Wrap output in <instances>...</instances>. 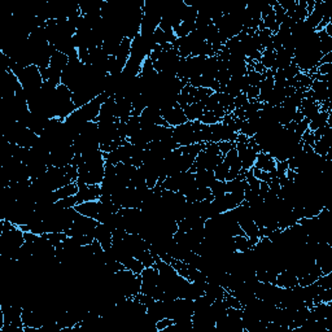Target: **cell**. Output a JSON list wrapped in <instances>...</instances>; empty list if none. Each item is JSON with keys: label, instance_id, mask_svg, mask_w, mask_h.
<instances>
[{"label": "cell", "instance_id": "19", "mask_svg": "<svg viewBox=\"0 0 332 332\" xmlns=\"http://www.w3.org/2000/svg\"><path fill=\"white\" fill-rule=\"evenodd\" d=\"M43 236L55 246V248L58 245H60V244L66 239V234H65V232H47V234H43Z\"/></svg>", "mask_w": 332, "mask_h": 332}, {"label": "cell", "instance_id": "7", "mask_svg": "<svg viewBox=\"0 0 332 332\" xmlns=\"http://www.w3.org/2000/svg\"><path fill=\"white\" fill-rule=\"evenodd\" d=\"M274 284L280 288H293L299 286V278L289 270H282L276 275Z\"/></svg>", "mask_w": 332, "mask_h": 332}, {"label": "cell", "instance_id": "22", "mask_svg": "<svg viewBox=\"0 0 332 332\" xmlns=\"http://www.w3.org/2000/svg\"><path fill=\"white\" fill-rule=\"evenodd\" d=\"M283 70H284V74H286L287 81L296 78V75L299 74V73H301V70L299 69V66H297L295 62H292V64L289 65V66H287L286 69H283Z\"/></svg>", "mask_w": 332, "mask_h": 332}, {"label": "cell", "instance_id": "10", "mask_svg": "<svg viewBox=\"0 0 332 332\" xmlns=\"http://www.w3.org/2000/svg\"><path fill=\"white\" fill-rule=\"evenodd\" d=\"M195 181L199 188H211L217 179L211 170H199L195 173Z\"/></svg>", "mask_w": 332, "mask_h": 332}, {"label": "cell", "instance_id": "5", "mask_svg": "<svg viewBox=\"0 0 332 332\" xmlns=\"http://www.w3.org/2000/svg\"><path fill=\"white\" fill-rule=\"evenodd\" d=\"M254 168H258L262 172L266 173H275L276 170V160L272 156L268 153V152H260L257 154L256 162H254Z\"/></svg>", "mask_w": 332, "mask_h": 332}, {"label": "cell", "instance_id": "2", "mask_svg": "<svg viewBox=\"0 0 332 332\" xmlns=\"http://www.w3.org/2000/svg\"><path fill=\"white\" fill-rule=\"evenodd\" d=\"M161 116L164 118L166 123H168L170 127H177L179 125H183V123H186L188 122L187 120L186 115H184V111H183L182 108L179 107L178 104L174 105V107L170 108H164V109H161Z\"/></svg>", "mask_w": 332, "mask_h": 332}, {"label": "cell", "instance_id": "23", "mask_svg": "<svg viewBox=\"0 0 332 332\" xmlns=\"http://www.w3.org/2000/svg\"><path fill=\"white\" fill-rule=\"evenodd\" d=\"M306 130H309V120H307V118H303L302 121L296 123V126H295V134H296L299 138H301V136L305 134Z\"/></svg>", "mask_w": 332, "mask_h": 332}, {"label": "cell", "instance_id": "9", "mask_svg": "<svg viewBox=\"0 0 332 332\" xmlns=\"http://www.w3.org/2000/svg\"><path fill=\"white\" fill-rule=\"evenodd\" d=\"M321 104H318L313 99H303L300 107V112L302 113L303 118H307L309 121L311 118H314L321 112Z\"/></svg>", "mask_w": 332, "mask_h": 332}, {"label": "cell", "instance_id": "14", "mask_svg": "<svg viewBox=\"0 0 332 332\" xmlns=\"http://www.w3.org/2000/svg\"><path fill=\"white\" fill-rule=\"evenodd\" d=\"M77 192H78V184H77V182H72L69 183V184H66V186L61 187V188L54 191L52 195H54V200L55 203H56V201L61 200V199H65V197L75 196Z\"/></svg>", "mask_w": 332, "mask_h": 332}, {"label": "cell", "instance_id": "25", "mask_svg": "<svg viewBox=\"0 0 332 332\" xmlns=\"http://www.w3.org/2000/svg\"><path fill=\"white\" fill-rule=\"evenodd\" d=\"M218 148H219V152L222 153V156H225L227 152L235 148V142H227V140H221L218 142Z\"/></svg>", "mask_w": 332, "mask_h": 332}, {"label": "cell", "instance_id": "16", "mask_svg": "<svg viewBox=\"0 0 332 332\" xmlns=\"http://www.w3.org/2000/svg\"><path fill=\"white\" fill-rule=\"evenodd\" d=\"M122 265H125V268L127 269V270L135 272V274H142V272L144 270V265L142 264L138 258L132 257V256L126 258V260L122 262Z\"/></svg>", "mask_w": 332, "mask_h": 332}, {"label": "cell", "instance_id": "17", "mask_svg": "<svg viewBox=\"0 0 332 332\" xmlns=\"http://www.w3.org/2000/svg\"><path fill=\"white\" fill-rule=\"evenodd\" d=\"M214 173V177L217 181H221V182H227V179H229V173H230V168L227 165L222 161L219 164L217 165L213 170Z\"/></svg>", "mask_w": 332, "mask_h": 332}, {"label": "cell", "instance_id": "24", "mask_svg": "<svg viewBox=\"0 0 332 332\" xmlns=\"http://www.w3.org/2000/svg\"><path fill=\"white\" fill-rule=\"evenodd\" d=\"M173 325H174V321H173L172 318L165 317L162 318V319H160V321L156 322V329H157L158 332H161L164 331V330L169 329V327H172Z\"/></svg>", "mask_w": 332, "mask_h": 332}, {"label": "cell", "instance_id": "3", "mask_svg": "<svg viewBox=\"0 0 332 332\" xmlns=\"http://www.w3.org/2000/svg\"><path fill=\"white\" fill-rule=\"evenodd\" d=\"M75 196L78 199V204L99 200V197L101 196L100 184H78V192Z\"/></svg>", "mask_w": 332, "mask_h": 332}, {"label": "cell", "instance_id": "11", "mask_svg": "<svg viewBox=\"0 0 332 332\" xmlns=\"http://www.w3.org/2000/svg\"><path fill=\"white\" fill-rule=\"evenodd\" d=\"M330 115H331V111L321 109V112L309 121V130L310 131H315V130L321 129V127L326 126L327 123H331V116Z\"/></svg>", "mask_w": 332, "mask_h": 332}, {"label": "cell", "instance_id": "6", "mask_svg": "<svg viewBox=\"0 0 332 332\" xmlns=\"http://www.w3.org/2000/svg\"><path fill=\"white\" fill-rule=\"evenodd\" d=\"M131 46H132V39L130 38H123L120 44V48H118V52L116 55V60H117L120 68L123 70L127 64V61L130 59V55H131Z\"/></svg>", "mask_w": 332, "mask_h": 332}, {"label": "cell", "instance_id": "15", "mask_svg": "<svg viewBox=\"0 0 332 332\" xmlns=\"http://www.w3.org/2000/svg\"><path fill=\"white\" fill-rule=\"evenodd\" d=\"M275 58H276V52L272 50H264L261 54L260 62L266 70H272L275 65Z\"/></svg>", "mask_w": 332, "mask_h": 332}, {"label": "cell", "instance_id": "13", "mask_svg": "<svg viewBox=\"0 0 332 332\" xmlns=\"http://www.w3.org/2000/svg\"><path fill=\"white\" fill-rule=\"evenodd\" d=\"M69 62V58L62 52H59V51L55 50V52L51 56V61H50V68H52L56 72L62 73L65 68H66V65Z\"/></svg>", "mask_w": 332, "mask_h": 332}, {"label": "cell", "instance_id": "8", "mask_svg": "<svg viewBox=\"0 0 332 332\" xmlns=\"http://www.w3.org/2000/svg\"><path fill=\"white\" fill-rule=\"evenodd\" d=\"M74 209L78 211L79 214L86 215V217L90 218H95V219H96L97 215H99V200L79 203L75 205Z\"/></svg>", "mask_w": 332, "mask_h": 332}, {"label": "cell", "instance_id": "21", "mask_svg": "<svg viewBox=\"0 0 332 332\" xmlns=\"http://www.w3.org/2000/svg\"><path fill=\"white\" fill-rule=\"evenodd\" d=\"M56 205L61 209H70V208H75V205L78 204V199L77 196H70L65 197V199H61V200L56 201Z\"/></svg>", "mask_w": 332, "mask_h": 332}, {"label": "cell", "instance_id": "20", "mask_svg": "<svg viewBox=\"0 0 332 332\" xmlns=\"http://www.w3.org/2000/svg\"><path fill=\"white\" fill-rule=\"evenodd\" d=\"M211 196H213V197L222 196V195L227 193V188H226V182L215 181V182L213 183V186L211 187Z\"/></svg>", "mask_w": 332, "mask_h": 332}, {"label": "cell", "instance_id": "1", "mask_svg": "<svg viewBox=\"0 0 332 332\" xmlns=\"http://www.w3.org/2000/svg\"><path fill=\"white\" fill-rule=\"evenodd\" d=\"M235 148L238 151V156H239L244 172L250 170L254 166L258 153L250 147L249 139L243 140V142H235Z\"/></svg>", "mask_w": 332, "mask_h": 332}, {"label": "cell", "instance_id": "12", "mask_svg": "<svg viewBox=\"0 0 332 332\" xmlns=\"http://www.w3.org/2000/svg\"><path fill=\"white\" fill-rule=\"evenodd\" d=\"M184 115H186L188 121H199V118L205 111V105L201 101H195V103L189 104L186 108H183Z\"/></svg>", "mask_w": 332, "mask_h": 332}, {"label": "cell", "instance_id": "4", "mask_svg": "<svg viewBox=\"0 0 332 332\" xmlns=\"http://www.w3.org/2000/svg\"><path fill=\"white\" fill-rule=\"evenodd\" d=\"M101 121H117L116 117V97L109 96L107 100L101 104L100 113L96 118V122Z\"/></svg>", "mask_w": 332, "mask_h": 332}, {"label": "cell", "instance_id": "18", "mask_svg": "<svg viewBox=\"0 0 332 332\" xmlns=\"http://www.w3.org/2000/svg\"><path fill=\"white\" fill-rule=\"evenodd\" d=\"M199 121L201 122V123H204V125H215V123H218V122H222V118L219 117V116H217L214 113V112L211 111H204V113L201 115V117L199 118Z\"/></svg>", "mask_w": 332, "mask_h": 332}]
</instances>
